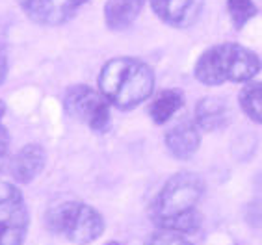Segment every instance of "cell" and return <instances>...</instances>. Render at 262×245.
<instances>
[{
    "instance_id": "1",
    "label": "cell",
    "mask_w": 262,
    "mask_h": 245,
    "mask_svg": "<svg viewBox=\"0 0 262 245\" xmlns=\"http://www.w3.org/2000/svg\"><path fill=\"white\" fill-rule=\"evenodd\" d=\"M205 193V182L195 173H177L167 180L152 201L151 217L158 229L181 234H195L203 225L197 203Z\"/></svg>"
},
{
    "instance_id": "2",
    "label": "cell",
    "mask_w": 262,
    "mask_h": 245,
    "mask_svg": "<svg viewBox=\"0 0 262 245\" xmlns=\"http://www.w3.org/2000/svg\"><path fill=\"white\" fill-rule=\"evenodd\" d=\"M155 87L151 67L134 58L110 60L99 73V90L117 110H132L141 104Z\"/></svg>"
},
{
    "instance_id": "3",
    "label": "cell",
    "mask_w": 262,
    "mask_h": 245,
    "mask_svg": "<svg viewBox=\"0 0 262 245\" xmlns=\"http://www.w3.org/2000/svg\"><path fill=\"white\" fill-rule=\"evenodd\" d=\"M260 71V60L242 45L223 43L210 47L195 63V78L205 85H222L225 82H249Z\"/></svg>"
},
{
    "instance_id": "4",
    "label": "cell",
    "mask_w": 262,
    "mask_h": 245,
    "mask_svg": "<svg viewBox=\"0 0 262 245\" xmlns=\"http://www.w3.org/2000/svg\"><path fill=\"white\" fill-rule=\"evenodd\" d=\"M45 223L51 232L63 236L76 245L91 243L104 232L102 215L82 201H66L54 205L47 212Z\"/></svg>"
},
{
    "instance_id": "5",
    "label": "cell",
    "mask_w": 262,
    "mask_h": 245,
    "mask_svg": "<svg viewBox=\"0 0 262 245\" xmlns=\"http://www.w3.org/2000/svg\"><path fill=\"white\" fill-rule=\"evenodd\" d=\"M66 112L88 125L93 132H106L112 125L110 102L101 91L91 90L90 85H73L63 97Z\"/></svg>"
},
{
    "instance_id": "6",
    "label": "cell",
    "mask_w": 262,
    "mask_h": 245,
    "mask_svg": "<svg viewBox=\"0 0 262 245\" xmlns=\"http://www.w3.org/2000/svg\"><path fill=\"white\" fill-rule=\"evenodd\" d=\"M30 217L20 190L0 180V245H23Z\"/></svg>"
},
{
    "instance_id": "7",
    "label": "cell",
    "mask_w": 262,
    "mask_h": 245,
    "mask_svg": "<svg viewBox=\"0 0 262 245\" xmlns=\"http://www.w3.org/2000/svg\"><path fill=\"white\" fill-rule=\"evenodd\" d=\"M88 0H19L20 8L34 23L45 26L63 25Z\"/></svg>"
},
{
    "instance_id": "8",
    "label": "cell",
    "mask_w": 262,
    "mask_h": 245,
    "mask_svg": "<svg viewBox=\"0 0 262 245\" xmlns=\"http://www.w3.org/2000/svg\"><path fill=\"white\" fill-rule=\"evenodd\" d=\"M155 13L175 28L192 26L203 11V0H151Z\"/></svg>"
},
{
    "instance_id": "9",
    "label": "cell",
    "mask_w": 262,
    "mask_h": 245,
    "mask_svg": "<svg viewBox=\"0 0 262 245\" xmlns=\"http://www.w3.org/2000/svg\"><path fill=\"white\" fill-rule=\"evenodd\" d=\"M47 165V152L37 143H28L10 162V173L15 182L28 184L43 173Z\"/></svg>"
},
{
    "instance_id": "10",
    "label": "cell",
    "mask_w": 262,
    "mask_h": 245,
    "mask_svg": "<svg viewBox=\"0 0 262 245\" xmlns=\"http://www.w3.org/2000/svg\"><path fill=\"white\" fill-rule=\"evenodd\" d=\"M201 145L199 126L192 121H181L166 132V147L175 158L188 160L197 152Z\"/></svg>"
},
{
    "instance_id": "11",
    "label": "cell",
    "mask_w": 262,
    "mask_h": 245,
    "mask_svg": "<svg viewBox=\"0 0 262 245\" xmlns=\"http://www.w3.org/2000/svg\"><path fill=\"white\" fill-rule=\"evenodd\" d=\"M231 121V110L223 99L217 97H205L195 106V123L199 128L207 132L225 128Z\"/></svg>"
},
{
    "instance_id": "12",
    "label": "cell",
    "mask_w": 262,
    "mask_h": 245,
    "mask_svg": "<svg viewBox=\"0 0 262 245\" xmlns=\"http://www.w3.org/2000/svg\"><path fill=\"white\" fill-rule=\"evenodd\" d=\"M145 0H108L104 8V19L114 32L126 30L140 15Z\"/></svg>"
},
{
    "instance_id": "13",
    "label": "cell",
    "mask_w": 262,
    "mask_h": 245,
    "mask_svg": "<svg viewBox=\"0 0 262 245\" xmlns=\"http://www.w3.org/2000/svg\"><path fill=\"white\" fill-rule=\"evenodd\" d=\"M182 104H184V95L181 90H164L151 102L149 115L157 125H164L181 110Z\"/></svg>"
},
{
    "instance_id": "14",
    "label": "cell",
    "mask_w": 262,
    "mask_h": 245,
    "mask_svg": "<svg viewBox=\"0 0 262 245\" xmlns=\"http://www.w3.org/2000/svg\"><path fill=\"white\" fill-rule=\"evenodd\" d=\"M240 106L249 119L262 125V82L247 84L240 91Z\"/></svg>"
},
{
    "instance_id": "15",
    "label": "cell",
    "mask_w": 262,
    "mask_h": 245,
    "mask_svg": "<svg viewBox=\"0 0 262 245\" xmlns=\"http://www.w3.org/2000/svg\"><path fill=\"white\" fill-rule=\"evenodd\" d=\"M227 10L234 28H242L257 15V6L253 4V0H227Z\"/></svg>"
},
{
    "instance_id": "16",
    "label": "cell",
    "mask_w": 262,
    "mask_h": 245,
    "mask_svg": "<svg viewBox=\"0 0 262 245\" xmlns=\"http://www.w3.org/2000/svg\"><path fill=\"white\" fill-rule=\"evenodd\" d=\"M147 245H192V243L188 240H184V236H182L181 232L160 229V232H155V234L149 238Z\"/></svg>"
},
{
    "instance_id": "17",
    "label": "cell",
    "mask_w": 262,
    "mask_h": 245,
    "mask_svg": "<svg viewBox=\"0 0 262 245\" xmlns=\"http://www.w3.org/2000/svg\"><path fill=\"white\" fill-rule=\"evenodd\" d=\"M6 115V104L0 100V164L4 162V158L8 156L10 150V134L6 130V126L2 125V117Z\"/></svg>"
},
{
    "instance_id": "18",
    "label": "cell",
    "mask_w": 262,
    "mask_h": 245,
    "mask_svg": "<svg viewBox=\"0 0 262 245\" xmlns=\"http://www.w3.org/2000/svg\"><path fill=\"white\" fill-rule=\"evenodd\" d=\"M6 75H8V60H6V52L0 49V85L4 84Z\"/></svg>"
},
{
    "instance_id": "19",
    "label": "cell",
    "mask_w": 262,
    "mask_h": 245,
    "mask_svg": "<svg viewBox=\"0 0 262 245\" xmlns=\"http://www.w3.org/2000/svg\"><path fill=\"white\" fill-rule=\"evenodd\" d=\"M106 245H119V243H114V241H112V243H106Z\"/></svg>"
}]
</instances>
